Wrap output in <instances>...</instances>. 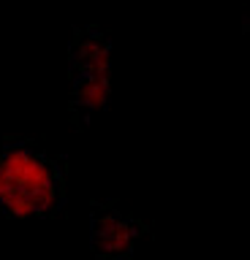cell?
Returning <instances> with one entry per match:
<instances>
[{
    "mask_svg": "<svg viewBox=\"0 0 250 260\" xmlns=\"http://www.w3.org/2000/svg\"><path fill=\"white\" fill-rule=\"evenodd\" d=\"M66 171L58 157L27 141L0 149V214L46 217L63 203Z\"/></svg>",
    "mask_w": 250,
    "mask_h": 260,
    "instance_id": "6da1fadb",
    "label": "cell"
},
{
    "mask_svg": "<svg viewBox=\"0 0 250 260\" xmlns=\"http://www.w3.org/2000/svg\"><path fill=\"white\" fill-rule=\"evenodd\" d=\"M109 92V54L106 44L87 38L74 57V106L76 111L93 114L101 109Z\"/></svg>",
    "mask_w": 250,
    "mask_h": 260,
    "instance_id": "7a4b0ae2",
    "label": "cell"
},
{
    "mask_svg": "<svg viewBox=\"0 0 250 260\" xmlns=\"http://www.w3.org/2000/svg\"><path fill=\"white\" fill-rule=\"evenodd\" d=\"M142 236L139 219L120 214L112 206H95L90 222L93 249L106 260H125L136 247V239Z\"/></svg>",
    "mask_w": 250,
    "mask_h": 260,
    "instance_id": "3957f363",
    "label": "cell"
}]
</instances>
